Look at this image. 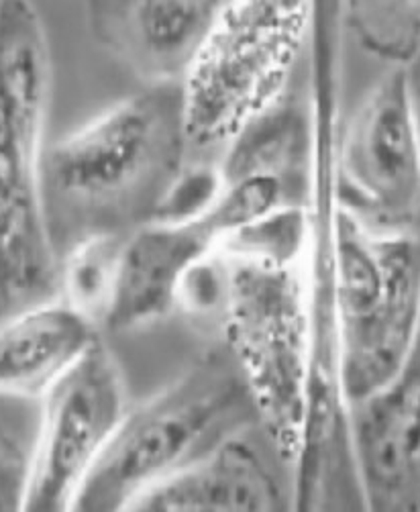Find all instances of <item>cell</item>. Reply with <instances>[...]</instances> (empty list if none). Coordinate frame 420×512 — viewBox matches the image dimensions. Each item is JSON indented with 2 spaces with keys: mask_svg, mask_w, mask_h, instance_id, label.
I'll use <instances>...</instances> for the list:
<instances>
[{
  "mask_svg": "<svg viewBox=\"0 0 420 512\" xmlns=\"http://www.w3.org/2000/svg\"><path fill=\"white\" fill-rule=\"evenodd\" d=\"M190 153L182 84H147L45 151L51 231L129 235L160 215Z\"/></svg>",
  "mask_w": 420,
  "mask_h": 512,
  "instance_id": "obj_1",
  "label": "cell"
},
{
  "mask_svg": "<svg viewBox=\"0 0 420 512\" xmlns=\"http://www.w3.org/2000/svg\"><path fill=\"white\" fill-rule=\"evenodd\" d=\"M51 58L31 0H0V321L60 298L45 198Z\"/></svg>",
  "mask_w": 420,
  "mask_h": 512,
  "instance_id": "obj_2",
  "label": "cell"
},
{
  "mask_svg": "<svg viewBox=\"0 0 420 512\" xmlns=\"http://www.w3.org/2000/svg\"><path fill=\"white\" fill-rule=\"evenodd\" d=\"M225 266V347L247 382L259 427L294 470L310 406V319L304 251L231 237Z\"/></svg>",
  "mask_w": 420,
  "mask_h": 512,
  "instance_id": "obj_3",
  "label": "cell"
},
{
  "mask_svg": "<svg viewBox=\"0 0 420 512\" xmlns=\"http://www.w3.org/2000/svg\"><path fill=\"white\" fill-rule=\"evenodd\" d=\"M251 423L259 421L235 357L227 347L210 349L162 392L129 408L72 510H131L147 490Z\"/></svg>",
  "mask_w": 420,
  "mask_h": 512,
  "instance_id": "obj_4",
  "label": "cell"
},
{
  "mask_svg": "<svg viewBox=\"0 0 420 512\" xmlns=\"http://www.w3.org/2000/svg\"><path fill=\"white\" fill-rule=\"evenodd\" d=\"M314 0H227L182 80L190 149L225 151L286 98Z\"/></svg>",
  "mask_w": 420,
  "mask_h": 512,
  "instance_id": "obj_5",
  "label": "cell"
},
{
  "mask_svg": "<svg viewBox=\"0 0 420 512\" xmlns=\"http://www.w3.org/2000/svg\"><path fill=\"white\" fill-rule=\"evenodd\" d=\"M284 200L282 182L268 172L225 174L217 196L200 213L131 231L121 247L102 329L125 333L168 317L178 309L188 274L229 237L280 209Z\"/></svg>",
  "mask_w": 420,
  "mask_h": 512,
  "instance_id": "obj_6",
  "label": "cell"
},
{
  "mask_svg": "<svg viewBox=\"0 0 420 512\" xmlns=\"http://www.w3.org/2000/svg\"><path fill=\"white\" fill-rule=\"evenodd\" d=\"M337 194L365 225L420 231V135L406 66H388L341 123Z\"/></svg>",
  "mask_w": 420,
  "mask_h": 512,
  "instance_id": "obj_7",
  "label": "cell"
},
{
  "mask_svg": "<svg viewBox=\"0 0 420 512\" xmlns=\"http://www.w3.org/2000/svg\"><path fill=\"white\" fill-rule=\"evenodd\" d=\"M41 400L23 510L64 512L129 411L115 353L98 337Z\"/></svg>",
  "mask_w": 420,
  "mask_h": 512,
  "instance_id": "obj_8",
  "label": "cell"
},
{
  "mask_svg": "<svg viewBox=\"0 0 420 512\" xmlns=\"http://www.w3.org/2000/svg\"><path fill=\"white\" fill-rule=\"evenodd\" d=\"M245 425L164 482L147 490L137 512H276L294 508V486L280 474V451ZM286 464V462H284Z\"/></svg>",
  "mask_w": 420,
  "mask_h": 512,
  "instance_id": "obj_9",
  "label": "cell"
},
{
  "mask_svg": "<svg viewBox=\"0 0 420 512\" xmlns=\"http://www.w3.org/2000/svg\"><path fill=\"white\" fill-rule=\"evenodd\" d=\"M94 41L147 84L186 78L215 21L210 0H84Z\"/></svg>",
  "mask_w": 420,
  "mask_h": 512,
  "instance_id": "obj_10",
  "label": "cell"
},
{
  "mask_svg": "<svg viewBox=\"0 0 420 512\" xmlns=\"http://www.w3.org/2000/svg\"><path fill=\"white\" fill-rule=\"evenodd\" d=\"M0 323V396L13 398H43L100 337L62 296Z\"/></svg>",
  "mask_w": 420,
  "mask_h": 512,
  "instance_id": "obj_11",
  "label": "cell"
},
{
  "mask_svg": "<svg viewBox=\"0 0 420 512\" xmlns=\"http://www.w3.org/2000/svg\"><path fill=\"white\" fill-rule=\"evenodd\" d=\"M127 235H90L70 245L60 270V294L76 311L102 329L109 313L121 247Z\"/></svg>",
  "mask_w": 420,
  "mask_h": 512,
  "instance_id": "obj_12",
  "label": "cell"
},
{
  "mask_svg": "<svg viewBox=\"0 0 420 512\" xmlns=\"http://www.w3.org/2000/svg\"><path fill=\"white\" fill-rule=\"evenodd\" d=\"M345 29L367 54L404 66L420 51V0H343Z\"/></svg>",
  "mask_w": 420,
  "mask_h": 512,
  "instance_id": "obj_13",
  "label": "cell"
},
{
  "mask_svg": "<svg viewBox=\"0 0 420 512\" xmlns=\"http://www.w3.org/2000/svg\"><path fill=\"white\" fill-rule=\"evenodd\" d=\"M31 449L7 423L0 421V512H15L25 506Z\"/></svg>",
  "mask_w": 420,
  "mask_h": 512,
  "instance_id": "obj_14",
  "label": "cell"
},
{
  "mask_svg": "<svg viewBox=\"0 0 420 512\" xmlns=\"http://www.w3.org/2000/svg\"><path fill=\"white\" fill-rule=\"evenodd\" d=\"M404 66H406V72H408L410 96H412L414 115H416V123H418V135H420V51Z\"/></svg>",
  "mask_w": 420,
  "mask_h": 512,
  "instance_id": "obj_15",
  "label": "cell"
},
{
  "mask_svg": "<svg viewBox=\"0 0 420 512\" xmlns=\"http://www.w3.org/2000/svg\"><path fill=\"white\" fill-rule=\"evenodd\" d=\"M414 355H420V317H418V329H416V339H414V345H412V351Z\"/></svg>",
  "mask_w": 420,
  "mask_h": 512,
  "instance_id": "obj_16",
  "label": "cell"
},
{
  "mask_svg": "<svg viewBox=\"0 0 420 512\" xmlns=\"http://www.w3.org/2000/svg\"><path fill=\"white\" fill-rule=\"evenodd\" d=\"M210 3H213V5L219 9V7H223V5L227 3V0H210Z\"/></svg>",
  "mask_w": 420,
  "mask_h": 512,
  "instance_id": "obj_17",
  "label": "cell"
}]
</instances>
